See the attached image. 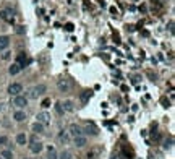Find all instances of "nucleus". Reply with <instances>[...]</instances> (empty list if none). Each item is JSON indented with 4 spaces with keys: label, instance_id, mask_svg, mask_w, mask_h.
I'll list each match as a JSON object with an SVG mask.
<instances>
[{
    "label": "nucleus",
    "instance_id": "nucleus-33",
    "mask_svg": "<svg viewBox=\"0 0 175 159\" xmlns=\"http://www.w3.org/2000/svg\"><path fill=\"white\" fill-rule=\"evenodd\" d=\"M3 109H5V104H3V102H0V112H2Z\"/></svg>",
    "mask_w": 175,
    "mask_h": 159
},
{
    "label": "nucleus",
    "instance_id": "nucleus-19",
    "mask_svg": "<svg viewBox=\"0 0 175 159\" xmlns=\"http://www.w3.org/2000/svg\"><path fill=\"white\" fill-rule=\"evenodd\" d=\"M0 158L2 159H13V151L12 149H3L0 153Z\"/></svg>",
    "mask_w": 175,
    "mask_h": 159
},
{
    "label": "nucleus",
    "instance_id": "nucleus-20",
    "mask_svg": "<svg viewBox=\"0 0 175 159\" xmlns=\"http://www.w3.org/2000/svg\"><path fill=\"white\" fill-rule=\"evenodd\" d=\"M172 145H174V140L172 138H165L162 143V148L164 149H172Z\"/></svg>",
    "mask_w": 175,
    "mask_h": 159
},
{
    "label": "nucleus",
    "instance_id": "nucleus-26",
    "mask_svg": "<svg viewBox=\"0 0 175 159\" xmlns=\"http://www.w3.org/2000/svg\"><path fill=\"white\" fill-rule=\"evenodd\" d=\"M10 55H12V52H8V50H3L2 58H3V60H8V58H10Z\"/></svg>",
    "mask_w": 175,
    "mask_h": 159
},
{
    "label": "nucleus",
    "instance_id": "nucleus-10",
    "mask_svg": "<svg viewBox=\"0 0 175 159\" xmlns=\"http://www.w3.org/2000/svg\"><path fill=\"white\" fill-rule=\"evenodd\" d=\"M73 143H75V146L76 148H84L88 145V138L84 135H80V136H75L73 138Z\"/></svg>",
    "mask_w": 175,
    "mask_h": 159
},
{
    "label": "nucleus",
    "instance_id": "nucleus-4",
    "mask_svg": "<svg viewBox=\"0 0 175 159\" xmlns=\"http://www.w3.org/2000/svg\"><path fill=\"white\" fill-rule=\"evenodd\" d=\"M50 114L47 112V110H41V112L36 115V122H39V124H42L44 127H47V125H50Z\"/></svg>",
    "mask_w": 175,
    "mask_h": 159
},
{
    "label": "nucleus",
    "instance_id": "nucleus-7",
    "mask_svg": "<svg viewBox=\"0 0 175 159\" xmlns=\"http://www.w3.org/2000/svg\"><path fill=\"white\" fill-rule=\"evenodd\" d=\"M83 133H86V135H91V136H97V135H99V128L91 122V124H86V125L83 127Z\"/></svg>",
    "mask_w": 175,
    "mask_h": 159
},
{
    "label": "nucleus",
    "instance_id": "nucleus-1",
    "mask_svg": "<svg viewBox=\"0 0 175 159\" xmlns=\"http://www.w3.org/2000/svg\"><path fill=\"white\" fill-rule=\"evenodd\" d=\"M47 93V86L46 84H36V86H32L31 89H29V94H28V99H38L41 96H44Z\"/></svg>",
    "mask_w": 175,
    "mask_h": 159
},
{
    "label": "nucleus",
    "instance_id": "nucleus-17",
    "mask_svg": "<svg viewBox=\"0 0 175 159\" xmlns=\"http://www.w3.org/2000/svg\"><path fill=\"white\" fill-rule=\"evenodd\" d=\"M21 68H23V67H21L20 64H13V65L8 68V73H10V75H18V73L21 72Z\"/></svg>",
    "mask_w": 175,
    "mask_h": 159
},
{
    "label": "nucleus",
    "instance_id": "nucleus-22",
    "mask_svg": "<svg viewBox=\"0 0 175 159\" xmlns=\"http://www.w3.org/2000/svg\"><path fill=\"white\" fill-rule=\"evenodd\" d=\"M55 112H57V115H63V114H65V110H63V107H62V102H57V104H55Z\"/></svg>",
    "mask_w": 175,
    "mask_h": 159
},
{
    "label": "nucleus",
    "instance_id": "nucleus-29",
    "mask_svg": "<svg viewBox=\"0 0 175 159\" xmlns=\"http://www.w3.org/2000/svg\"><path fill=\"white\" fill-rule=\"evenodd\" d=\"M65 29H66V31H73V24H72V23H68V24L65 26Z\"/></svg>",
    "mask_w": 175,
    "mask_h": 159
},
{
    "label": "nucleus",
    "instance_id": "nucleus-14",
    "mask_svg": "<svg viewBox=\"0 0 175 159\" xmlns=\"http://www.w3.org/2000/svg\"><path fill=\"white\" fill-rule=\"evenodd\" d=\"M42 149H44V145H42L41 141H34V143H31V153L39 154Z\"/></svg>",
    "mask_w": 175,
    "mask_h": 159
},
{
    "label": "nucleus",
    "instance_id": "nucleus-35",
    "mask_svg": "<svg viewBox=\"0 0 175 159\" xmlns=\"http://www.w3.org/2000/svg\"><path fill=\"white\" fill-rule=\"evenodd\" d=\"M0 159H2V158H0Z\"/></svg>",
    "mask_w": 175,
    "mask_h": 159
},
{
    "label": "nucleus",
    "instance_id": "nucleus-9",
    "mask_svg": "<svg viewBox=\"0 0 175 159\" xmlns=\"http://www.w3.org/2000/svg\"><path fill=\"white\" fill-rule=\"evenodd\" d=\"M13 120L18 122V124L24 122V120H26V112H24L23 109H16V110L13 112Z\"/></svg>",
    "mask_w": 175,
    "mask_h": 159
},
{
    "label": "nucleus",
    "instance_id": "nucleus-11",
    "mask_svg": "<svg viewBox=\"0 0 175 159\" xmlns=\"http://www.w3.org/2000/svg\"><path fill=\"white\" fill-rule=\"evenodd\" d=\"M62 107L65 112H73L75 110V101H72V99H65V101L62 102Z\"/></svg>",
    "mask_w": 175,
    "mask_h": 159
},
{
    "label": "nucleus",
    "instance_id": "nucleus-25",
    "mask_svg": "<svg viewBox=\"0 0 175 159\" xmlns=\"http://www.w3.org/2000/svg\"><path fill=\"white\" fill-rule=\"evenodd\" d=\"M161 102H162V106L165 107V109H167V107H170V101H169L167 98H162V99H161Z\"/></svg>",
    "mask_w": 175,
    "mask_h": 159
},
{
    "label": "nucleus",
    "instance_id": "nucleus-28",
    "mask_svg": "<svg viewBox=\"0 0 175 159\" xmlns=\"http://www.w3.org/2000/svg\"><path fill=\"white\" fill-rule=\"evenodd\" d=\"M7 141H8L7 136H0V145H7Z\"/></svg>",
    "mask_w": 175,
    "mask_h": 159
},
{
    "label": "nucleus",
    "instance_id": "nucleus-16",
    "mask_svg": "<svg viewBox=\"0 0 175 159\" xmlns=\"http://www.w3.org/2000/svg\"><path fill=\"white\" fill-rule=\"evenodd\" d=\"M47 159H58V153L54 146H47Z\"/></svg>",
    "mask_w": 175,
    "mask_h": 159
},
{
    "label": "nucleus",
    "instance_id": "nucleus-24",
    "mask_svg": "<svg viewBox=\"0 0 175 159\" xmlns=\"http://www.w3.org/2000/svg\"><path fill=\"white\" fill-rule=\"evenodd\" d=\"M96 156H97V151H96V149L89 151V153L86 154V158H88V159H96Z\"/></svg>",
    "mask_w": 175,
    "mask_h": 159
},
{
    "label": "nucleus",
    "instance_id": "nucleus-8",
    "mask_svg": "<svg viewBox=\"0 0 175 159\" xmlns=\"http://www.w3.org/2000/svg\"><path fill=\"white\" fill-rule=\"evenodd\" d=\"M57 140H58V143H60V145H68L70 140H72V136L68 135V132H66V130H62L60 133H58Z\"/></svg>",
    "mask_w": 175,
    "mask_h": 159
},
{
    "label": "nucleus",
    "instance_id": "nucleus-34",
    "mask_svg": "<svg viewBox=\"0 0 175 159\" xmlns=\"http://www.w3.org/2000/svg\"><path fill=\"white\" fill-rule=\"evenodd\" d=\"M24 159H29V158H24Z\"/></svg>",
    "mask_w": 175,
    "mask_h": 159
},
{
    "label": "nucleus",
    "instance_id": "nucleus-3",
    "mask_svg": "<svg viewBox=\"0 0 175 159\" xmlns=\"http://www.w3.org/2000/svg\"><path fill=\"white\" fill-rule=\"evenodd\" d=\"M57 89L60 91V93H68V91L72 89V81L68 78H60L57 81Z\"/></svg>",
    "mask_w": 175,
    "mask_h": 159
},
{
    "label": "nucleus",
    "instance_id": "nucleus-6",
    "mask_svg": "<svg viewBox=\"0 0 175 159\" xmlns=\"http://www.w3.org/2000/svg\"><path fill=\"white\" fill-rule=\"evenodd\" d=\"M66 132H68V135L72 136V138L80 136V135H84V133H83V127H81V125H78V124H72Z\"/></svg>",
    "mask_w": 175,
    "mask_h": 159
},
{
    "label": "nucleus",
    "instance_id": "nucleus-27",
    "mask_svg": "<svg viewBox=\"0 0 175 159\" xmlns=\"http://www.w3.org/2000/svg\"><path fill=\"white\" fill-rule=\"evenodd\" d=\"M24 31H26L24 26H16V33H18V34H23Z\"/></svg>",
    "mask_w": 175,
    "mask_h": 159
},
{
    "label": "nucleus",
    "instance_id": "nucleus-23",
    "mask_svg": "<svg viewBox=\"0 0 175 159\" xmlns=\"http://www.w3.org/2000/svg\"><path fill=\"white\" fill-rule=\"evenodd\" d=\"M41 107H42V109H47V107H50V98L42 99V102H41Z\"/></svg>",
    "mask_w": 175,
    "mask_h": 159
},
{
    "label": "nucleus",
    "instance_id": "nucleus-13",
    "mask_svg": "<svg viewBox=\"0 0 175 159\" xmlns=\"http://www.w3.org/2000/svg\"><path fill=\"white\" fill-rule=\"evenodd\" d=\"M10 46V38L8 36H0V52L7 50Z\"/></svg>",
    "mask_w": 175,
    "mask_h": 159
},
{
    "label": "nucleus",
    "instance_id": "nucleus-5",
    "mask_svg": "<svg viewBox=\"0 0 175 159\" xmlns=\"http://www.w3.org/2000/svg\"><path fill=\"white\" fill-rule=\"evenodd\" d=\"M7 93H8L10 96H13V98L18 96V94H21L23 93V84L21 83H12L8 86V89H7Z\"/></svg>",
    "mask_w": 175,
    "mask_h": 159
},
{
    "label": "nucleus",
    "instance_id": "nucleus-2",
    "mask_svg": "<svg viewBox=\"0 0 175 159\" xmlns=\"http://www.w3.org/2000/svg\"><path fill=\"white\" fill-rule=\"evenodd\" d=\"M28 96H24V94H18V96H15L13 98V106L16 107V109H24L26 106H28Z\"/></svg>",
    "mask_w": 175,
    "mask_h": 159
},
{
    "label": "nucleus",
    "instance_id": "nucleus-12",
    "mask_svg": "<svg viewBox=\"0 0 175 159\" xmlns=\"http://www.w3.org/2000/svg\"><path fill=\"white\" fill-rule=\"evenodd\" d=\"M0 20L13 23V12H10V10H2V12H0Z\"/></svg>",
    "mask_w": 175,
    "mask_h": 159
},
{
    "label": "nucleus",
    "instance_id": "nucleus-21",
    "mask_svg": "<svg viewBox=\"0 0 175 159\" xmlns=\"http://www.w3.org/2000/svg\"><path fill=\"white\" fill-rule=\"evenodd\" d=\"M58 159H73L72 151H62V153L58 154Z\"/></svg>",
    "mask_w": 175,
    "mask_h": 159
},
{
    "label": "nucleus",
    "instance_id": "nucleus-30",
    "mask_svg": "<svg viewBox=\"0 0 175 159\" xmlns=\"http://www.w3.org/2000/svg\"><path fill=\"white\" fill-rule=\"evenodd\" d=\"M169 31L174 33V21H170V23H169Z\"/></svg>",
    "mask_w": 175,
    "mask_h": 159
},
{
    "label": "nucleus",
    "instance_id": "nucleus-31",
    "mask_svg": "<svg viewBox=\"0 0 175 159\" xmlns=\"http://www.w3.org/2000/svg\"><path fill=\"white\" fill-rule=\"evenodd\" d=\"M109 159H120V156H118V154H115V153H114V154H112V156H110Z\"/></svg>",
    "mask_w": 175,
    "mask_h": 159
},
{
    "label": "nucleus",
    "instance_id": "nucleus-32",
    "mask_svg": "<svg viewBox=\"0 0 175 159\" xmlns=\"http://www.w3.org/2000/svg\"><path fill=\"white\" fill-rule=\"evenodd\" d=\"M34 141H38V136H36V135L31 136V143H34Z\"/></svg>",
    "mask_w": 175,
    "mask_h": 159
},
{
    "label": "nucleus",
    "instance_id": "nucleus-18",
    "mask_svg": "<svg viewBox=\"0 0 175 159\" xmlns=\"http://www.w3.org/2000/svg\"><path fill=\"white\" fill-rule=\"evenodd\" d=\"M44 130H46V127H44L42 124H39V122H34V124H32V132L34 133H44Z\"/></svg>",
    "mask_w": 175,
    "mask_h": 159
},
{
    "label": "nucleus",
    "instance_id": "nucleus-15",
    "mask_svg": "<svg viewBox=\"0 0 175 159\" xmlns=\"http://www.w3.org/2000/svg\"><path fill=\"white\" fill-rule=\"evenodd\" d=\"M26 143H28V136H26V133H18L16 135V145L18 146H24Z\"/></svg>",
    "mask_w": 175,
    "mask_h": 159
}]
</instances>
